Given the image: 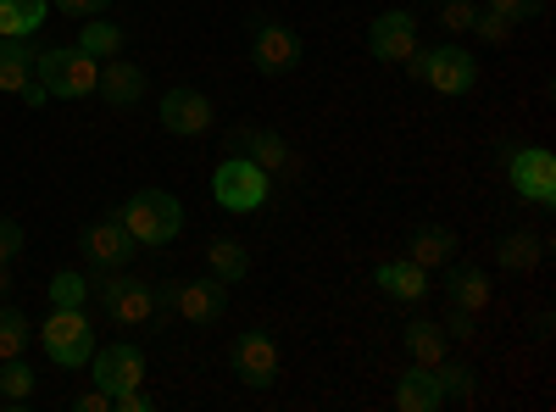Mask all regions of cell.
Returning a JSON list of instances; mask_svg holds the SVG:
<instances>
[{
  "label": "cell",
  "instance_id": "e0dca14e",
  "mask_svg": "<svg viewBox=\"0 0 556 412\" xmlns=\"http://www.w3.org/2000/svg\"><path fill=\"white\" fill-rule=\"evenodd\" d=\"M374 285H379L390 301H406V307H412V301H424V296L434 290V273L417 267L412 257H390V262L374 267Z\"/></svg>",
  "mask_w": 556,
  "mask_h": 412
},
{
  "label": "cell",
  "instance_id": "4dcf8cb0",
  "mask_svg": "<svg viewBox=\"0 0 556 412\" xmlns=\"http://www.w3.org/2000/svg\"><path fill=\"white\" fill-rule=\"evenodd\" d=\"M440 28L445 34H468L473 28V17H479V0H440Z\"/></svg>",
  "mask_w": 556,
  "mask_h": 412
},
{
  "label": "cell",
  "instance_id": "d6a6232c",
  "mask_svg": "<svg viewBox=\"0 0 556 412\" xmlns=\"http://www.w3.org/2000/svg\"><path fill=\"white\" fill-rule=\"evenodd\" d=\"M513 28H518V23H506L501 12H479L468 34H479V45H495V51H501V45H513Z\"/></svg>",
  "mask_w": 556,
  "mask_h": 412
},
{
  "label": "cell",
  "instance_id": "7402d4cb",
  "mask_svg": "<svg viewBox=\"0 0 556 412\" xmlns=\"http://www.w3.org/2000/svg\"><path fill=\"white\" fill-rule=\"evenodd\" d=\"M401 346H406V357L417 362V369H440V362L451 357L440 324H429V317H412V324L401 329Z\"/></svg>",
  "mask_w": 556,
  "mask_h": 412
},
{
  "label": "cell",
  "instance_id": "8d00e7d4",
  "mask_svg": "<svg viewBox=\"0 0 556 412\" xmlns=\"http://www.w3.org/2000/svg\"><path fill=\"white\" fill-rule=\"evenodd\" d=\"M73 412H112V396H106L101 385H89V390L73 396Z\"/></svg>",
  "mask_w": 556,
  "mask_h": 412
},
{
  "label": "cell",
  "instance_id": "9a60e30c",
  "mask_svg": "<svg viewBox=\"0 0 556 412\" xmlns=\"http://www.w3.org/2000/svg\"><path fill=\"white\" fill-rule=\"evenodd\" d=\"M235 140L251 151V162H256L267 178H301V151L285 140V134H273V128H240Z\"/></svg>",
  "mask_w": 556,
  "mask_h": 412
},
{
  "label": "cell",
  "instance_id": "ffe728a7",
  "mask_svg": "<svg viewBox=\"0 0 556 412\" xmlns=\"http://www.w3.org/2000/svg\"><path fill=\"white\" fill-rule=\"evenodd\" d=\"M395 407L401 412H440L445 407V390H440V379H434V369H412L395 379Z\"/></svg>",
  "mask_w": 556,
  "mask_h": 412
},
{
  "label": "cell",
  "instance_id": "f546056e",
  "mask_svg": "<svg viewBox=\"0 0 556 412\" xmlns=\"http://www.w3.org/2000/svg\"><path fill=\"white\" fill-rule=\"evenodd\" d=\"M434 379H440V390H445V401H473V390H479V379H473V369L468 362H440L434 369Z\"/></svg>",
  "mask_w": 556,
  "mask_h": 412
},
{
  "label": "cell",
  "instance_id": "d590c367",
  "mask_svg": "<svg viewBox=\"0 0 556 412\" xmlns=\"http://www.w3.org/2000/svg\"><path fill=\"white\" fill-rule=\"evenodd\" d=\"M112 412H156V396L146 385H134V390H117L112 396Z\"/></svg>",
  "mask_w": 556,
  "mask_h": 412
},
{
  "label": "cell",
  "instance_id": "5bb4252c",
  "mask_svg": "<svg viewBox=\"0 0 556 412\" xmlns=\"http://www.w3.org/2000/svg\"><path fill=\"white\" fill-rule=\"evenodd\" d=\"M228 362H235L240 385H251V390H273V379H278V346L262 329H245L235 340V351H228Z\"/></svg>",
  "mask_w": 556,
  "mask_h": 412
},
{
  "label": "cell",
  "instance_id": "f35d334b",
  "mask_svg": "<svg viewBox=\"0 0 556 412\" xmlns=\"http://www.w3.org/2000/svg\"><path fill=\"white\" fill-rule=\"evenodd\" d=\"M429 7H440V0H429Z\"/></svg>",
  "mask_w": 556,
  "mask_h": 412
},
{
  "label": "cell",
  "instance_id": "1f68e13d",
  "mask_svg": "<svg viewBox=\"0 0 556 412\" xmlns=\"http://www.w3.org/2000/svg\"><path fill=\"white\" fill-rule=\"evenodd\" d=\"M440 335H445V346H473V340H479V317L462 312V307H451L445 324H440Z\"/></svg>",
  "mask_w": 556,
  "mask_h": 412
},
{
  "label": "cell",
  "instance_id": "f1b7e54d",
  "mask_svg": "<svg viewBox=\"0 0 556 412\" xmlns=\"http://www.w3.org/2000/svg\"><path fill=\"white\" fill-rule=\"evenodd\" d=\"M34 346V324H28V317L23 312H0V362H12V357H23Z\"/></svg>",
  "mask_w": 556,
  "mask_h": 412
},
{
  "label": "cell",
  "instance_id": "74e56055",
  "mask_svg": "<svg viewBox=\"0 0 556 412\" xmlns=\"http://www.w3.org/2000/svg\"><path fill=\"white\" fill-rule=\"evenodd\" d=\"M56 7H62V12H73V17H101V12L112 7V0H56Z\"/></svg>",
  "mask_w": 556,
  "mask_h": 412
},
{
  "label": "cell",
  "instance_id": "277c9868",
  "mask_svg": "<svg viewBox=\"0 0 556 412\" xmlns=\"http://www.w3.org/2000/svg\"><path fill=\"white\" fill-rule=\"evenodd\" d=\"M96 296H101L106 317L123 324V329L156 324V285L139 279V273H128V267H106V279H96Z\"/></svg>",
  "mask_w": 556,
  "mask_h": 412
},
{
  "label": "cell",
  "instance_id": "e575fe53",
  "mask_svg": "<svg viewBox=\"0 0 556 412\" xmlns=\"http://www.w3.org/2000/svg\"><path fill=\"white\" fill-rule=\"evenodd\" d=\"M545 7V0H484V12H501L506 23H523V17H534Z\"/></svg>",
  "mask_w": 556,
  "mask_h": 412
},
{
  "label": "cell",
  "instance_id": "d6986e66",
  "mask_svg": "<svg viewBox=\"0 0 556 412\" xmlns=\"http://www.w3.org/2000/svg\"><path fill=\"white\" fill-rule=\"evenodd\" d=\"M445 301L451 307H462V312H490V301H495V285H490V273H479V267H451L445 273Z\"/></svg>",
  "mask_w": 556,
  "mask_h": 412
},
{
  "label": "cell",
  "instance_id": "3957f363",
  "mask_svg": "<svg viewBox=\"0 0 556 412\" xmlns=\"http://www.w3.org/2000/svg\"><path fill=\"white\" fill-rule=\"evenodd\" d=\"M96 84H101V62L78 51V45L39 51V89L51 101H84V96H96Z\"/></svg>",
  "mask_w": 556,
  "mask_h": 412
},
{
  "label": "cell",
  "instance_id": "9c48e42d",
  "mask_svg": "<svg viewBox=\"0 0 556 412\" xmlns=\"http://www.w3.org/2000/svg\"><path fill=\"white\" fill-rule=\"evenodd\" d=\"M156 123L167 134H178V140H201V134H212V123H217V107H212V96H201V89L178 84V89H167V96H162Z\"/></svg>",
  "mask_w": 556,
  "mask_h": 412
},
{
  "label": "cell",
  "instance_id": "ba28073f",
  "mask_svg": "<svg viewBox=\"0 0 556 412\" xmlns=\"http://www.w3.org/2000/svg\"><path fill=\"white\" fill-rule=\"evenodd\" d=\"M251 62H256L262 78H285V73H295V67H301V34H295L285 17L256 12V17H251Z\"/></svg>",
  "mask_w": 556,
  "mask_h": 412
},
{
  "label": "cell",
  "instance_id": "83f0119b",
  "mask_svg": "<svg viewBox=\"0 0 556 412\" xmlns=\"http://www.w3.org/2000/svg\"><path fill=\"white\" fill-rule=\"evenodd\" d=\"M34 369H28V362L23 357H12V362H0V401H7V407H23V401H34Z\"/></svg>",
  "mask_w": 556,
  "mask_h": 412
},
{
  "label": "cell",
  "instance_id": "8fae6325",
  "mask_svg": "<svg viewBox=\"0 0 556 412\" xmlns=\"http://www.w3.org/2000/svg\"><path fill=\"white\" fill-rule=\"evenodd\" d=\"M0 96H17L28 107L51 101L39 89V51H34V39H0Z\"/></svg>",
  "mask_w": 556,
  "mask_h": 412
},
{
  "label": "cell",
  "instance_id": "d4e9b609",
  "mask_svg": "<svg viewBox=\"0 0 556 412\" xmlns=\"http://www.w3.org/2000/svg\"><path fill=\"white\" fill-rule=\"evenodd\" d=\"M206 267H212L217 285H240L245 273H251V251L240 240H212L206 246Z\"/></svg>",
  "mask_w": 556,
  "mask_h": 412
},
{
  "label": "cell",
  "instance_id": "52a82bcc",
  "mask_svg": "<svg viewBox=\"0 0 556 412\" xmlns=\"http://www.w3.org/2000/svg\"><path fill=\"white\" fill-rule=\"evenodd\" d=\"M212 196L223 212H262L273 201V178L251 157H223L212 173Z\"/></svg>",
  "mask_w": 556,
  "mask_h": 412
},
{
  "label": "cell",
  "instance_id": "4fadbf2b",
  "mask_svg": "<svg viewBox=\"0 0 556 412\" xmlns=\"http://www.w3.org/2000/svg\"><path fill=\"white\" fill-rule=\"evenodd\" d=\"M84 369H89V379H96L106 396H117V390L146 385V351H139V346H96V357H89Z\"/></svg>",
  "mask_w": 556,
  "mask_h": 412
},
{
  "label": "cell",
  "instance_id": "44dd1931",
  "mask_svg": "<svg viewBox=\"0 0 556 412\" xmlns=\"http://www.w3.org/2000/svg\"><path fill=\"white\" fill-rule=\"evenodd\" d=\"M406 257L417 262V267H451V257H456V235L451 228H440V223H424V228H412L406 235Z\"/></svg>",
  "mask_w": 556,
  "mask_h": 412
},
{
  "label": "cell",
  "instance_id": "836d02e7",
  "mask_svg": "<svg viewBox=\"0 0 556 412\" xmlns=\"http://www.w3.org/2000/svg\"><path fill=\"white\" fill-rule=\"evenodd\" d=\"M23 246H28V235H23V223H12V217H0V262H17V257H23Z\"/></svg>",
  "mask_w": 556,
  "mask_h": 412
},
{
  "label": "cell",
  "instance_id": "8992f818",
  "mask_svg": "<svg viewBox=\"0 0 556 412\" xmlns=\"http://www.w3.org/2000/svg\"><path fill=\"white\" fill-rule=\"evenodd\" d=\"M223 307H228V285H217V279H167V285H156V317L217 324Z\"/></svg>",
  "mask_w": 556,
  "mask_h": 412
},
{
  "label": "cell",
  "instance_id": "2e32d148",
  "mask_svg": "<svg viewBox=\"0 0 556 412\" xmlns=\"http://www.w3.org/2000/svg\"><path fill=\"white\" fill-rule=\"evenodd\" d=\"M134 251H139V246L128 240V228H123L117 212L101 217V223H89V235H84V262H89V267H128Z\"/></svg>",
  "mask_w": 556,
  "mask_h": 412
},
{
  "label": "cell",
  "instance_id": "5b68a950",
  "mask_svg": "<svg viewBox=\"0 0 556 412\" xmlns=\"http://www.w3.org/2000/svg\"><path fill=\"white\" fill-rule=\"evenodd\" d=\"M39 346L56 369H84L96 357V324L84 317V307H51V317L39 324Z\"/></svg>",
  "mask_w": 556,
  "mask_h": 412
},
{
  "label": "cell",
  "instance_id": "30bf717a",
  "mask_svg": "<svg viewBox=\"0 0 556 412\" xmlns=\"http://www.w3.org/2000/svg\"><path fill=\"white\" fill-rule=\"evenodd\" d=\"M506 185H513L518 201H529V207H551L556 201V162H551V151L518 146L513 157H506Z\"/></svg>",
  "mask_w": 556,
  "mask_h": 412
},
{
  "label": "cell",
  "instance_id": "4316f807",
  "mask_svg": "<svg viewBox=\"0 0 556 412\" xmlns=\"http://www.w3.org/2000/svg\"><path fill=\"white\" fill-rule=\"evenodd\" d=\"M45 296H51V307H84L89 296H96V279H89V273H78V267H62V273H51Z\"/></svg>",
  "mask_w": 556,
  "mask_h": 412
},
{
  "label": "cell",
  "instance_id": "603a6c76",
  "mask_svg": "<svg viewBox=\"0 0 556 412\" xmlns=\"http://www.w3.org/2000/svg\"><path fill=\"white\" fill-rule=\"evenodd\" d=\"M51 17V0H0V39H34Z\"/></svg>",
  "mask_w": 556,
  "mask_h": 412
},
{
  "label": "cell",
  "instance_id": "ac0fdd59",
  "mask_svg": "<svg viewBox=\"0 0 556 412\" xmlns=\"http://www.w3.org/2000/svg\"><path fill=\"white\" fill-rule=\"evenodd\" d=\"M96 96H101L106 107H139V101H146V73H139V62H123V57L101 62Z\"/></svg>",
  "mask_w": 556,
  "mask_h": 412
},
{
  "label": "cell",
  "instance_id": "7c38bea8",
  "mask_svg": "<svg viewBox=\"0 0 556 412\" xmlns=\"http://www.w3.org/2000/svg\"><path fill=\"white\" fill-rule=\"evenodd\" d=\"M367 51H374V62H395L406 67L412 51H417V17L406 7H390L374 17V28H367Z\"/></svg>",
  "mask_w": 556,
  "mask_h": 412
},
{
  "label": "cell",
  "instance_id": "cb8c5ba5",
  "mask_svg": "<svg viewBox=\"0 0 556 412\" xmlns=\"http://www.w3.org/2000/svg\"><path fill=\"white\" fill-rule=\"evenodd\" d=\"M540 257H545V235H529V228H513V235L495 240V262L506 273H529Z\"/></svg>",
  "mask_w": 556,
  "mask_h": 412
},
{
  "label": "cell",
  "instance_id": "484cf974",
  "mask_svg": "<svg viewBox=\"0 0 556 412\" xmlns=\"http://www.w3.org/2000/svg\"><path fill=\"white\" fill-rule=\"evenodd\" d=\"M78 51H89L96 62L123 57V28H117V23H106V17H89V23L78 28Z\"/></svg>",
  "mask_w": 556,
  "mask_h": 412
},
{
  "label": "cell",
  "instance_id": "7a4b0ae2",
  "mask_svg": "<svg viewBox=\"0 0 556 412\" xmlns=\"http://www.w3.org/2000/svg\"><path fill=\"white\" fill-rule=\"evenodd\" d=\"M406 73L417 78V84H429L434 96H473V84H479V57L473 51H462V45H434V51H424L417 45L412 51V62H406Z\"/></svg>",
  "mask_w": 556,
  "mask_h": 412
},
{
  "label": "cell",
  "instance_id": "6da1fadb",
  "mask_svg": "<svg viewBox=\"0 0 556 412\" xmlns=\"http://www.w3.org/2000/svg\"><path fill=\"white\" fill-rule=\"evenodd\" d=\"M117 217H123L128 240H134L139 251L173 246L178 228H184V207H178V196H167V190H139V196H128V207H123Z\"/></svg>",
  "mask_w": 556,
  "mask_h": 412
}]
</instances>
